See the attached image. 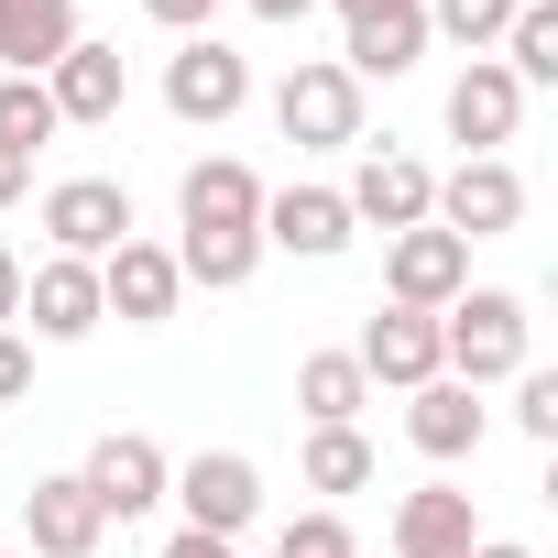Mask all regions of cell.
Returning a JSON list of instances; mask_svg holds the SVG:
<instances>
[{"label":"cell","mask_w":558,"mask_h":558,"mask_svg":"<svg viewBox=\"0 0 558 558\" xmlns=\"http://www.w3.org/2000/svg\"><path fill=\"white\" fill-rule=\"evenodd\" d=\"M427 219H438L449 241H504V230L525 219V175H514L504 154H460V175H438Z\"/></svg>","instance_id":"3957f363"},{"label":"cell","mask_w":558,"mask_h":558,"mask_svg":"<svg viewBox=\"0 0 558 558\" xmlns=\"http://www.w3.org/2000/svg\"><path fill=\"white\" fill-rule=\"evenodd\" d=\"M460 286H471V241H449L438 219H427V230H395V252H384V296H395V307L438 318Z\"/></svg>","instance_id":"9c48e42d"},{"label":"cell","mask_w":558,"mask_h":558,"mask_svg":"<svg viewBox=\"0 0 558 558\" xmlns=\"http://www.w3.org/2000/svg\"><path fill=\"white\" fill-rule=\"evenodd\" d=\"M427 197H438V175H427L416 154H362V175L340 186V208L373 219L384 241H395V230H427Z\"/></svg>","instance_id":"4fadbf2b"},{"label":"cell","mask_w":558,"mask_h":558,"mask_svg":"<svg viewBox=\"0 0 558 558\" xmlns=\"http://www.w3.org/2000/svg\"><path fill=\"white\" fill-rule=\"evenodd\" d=\"M175 296H186V274H175V252L165 241H121L110 263H99V318H132V329H165L175 318Z\"/></svg>","instance_id":"30bf717a"},{"label":"cell","mask_w":558,"mask_h":558,"mask_svg":"<svg viewBox=\"0 0 558 558\" xmlns=\"http://www.w3.org/2000/svg\"><path fill=\"white\" fill-rule=\"evenodd\" d=\"M165 493L186 504V525H197V536H241V525L263 514V471H252L241 449H197Z\"/></svg>","instance_id":"ba28073f"},{"label":"cell","mask_w":558,"mask_h":558,"mask_svg":"<svg viewBox=\"0 0 558 558\" xmlns=\"http://www.w3.org/2000/svg\"><path fill=\"white\" fill-rule=\"evenodd\" d=\"M12 318H23V252L0 241V329H12Z\"/></svg>","instance_id":"f546056e"},{"label":"cell","mask_w":558,"mask_h":558,"mask_svg":"<svg viewBox=\"0 0 558 558\" xmlns=\"http://www.w3.org/2000/svg\"><path fill=\"white\" fill-rule=\"evenodd\" d=\"M23 186H34V165H23V154H0V208H12Z\"/></svg>","instance_id":"d6a6232c"},{"label":"cell","mask_w":558,"mask_h":558,"mask_svg":"<svg viewBox=\"0 0 558 558\" xmlns=\"http://www.w3.org/2000/svg\"><path fill=\"white\" fill-rule=\"evenodd\" d=\"M438 373L449 384H504V373H525V296H504V286H460L449 307H438Z\"/></svg>","instance_id":"7a4b0ae2"},{"label":"cell","mask_w":558,"mask_h":558,"mask_svg":"<svg viewBox=\"0 0 558 558\" xmlns=\"http://www.w3.org/2000/svg\"><path fill=\"white\" fill-rule=\"evenodd\" d=\"M351 208H340V186H274L263 197V241L274 252H296V263H329V252H351Z\"/></svg>","instance_id":"5bb4252c"},{"label":"cell","mask_w":558,"mask_h":558,"mask_svg":"<svg viewBox=\"0 0 558 558\" xmlns=\"http://www.w3.org/2000/svg\"><path fill=\"white\" fill-rule=\"evenodd\" d=\"M143 12H154L165 34H208V12H219V0H143Z\"/></svg>","instance_id":"f1b7e54d"},{"label":"cell","mask_w":558,"mask_h":558,"mask_svg":"<svg viewBox=\"0 0 558 558\" xmlns=\"http://www.w3.org/2000/svg\"><path fill=\"white\" fill-rule=\"evenodd\" d=\"M175 219H186V241H175V274H186V286H208V296L252 286V263H263V175H252L241 154L186 165Z\"/></svg>","instance_id":"6da1fadb"},{"label":"cell","mask_w":558,"mask_h":558,"mask_svg":"<svg viewBox=\"0 0 558 558\" xmlns=\"http://www.w3.org/2000/svg\"><path fill=\"white\" fill-rule=\"evenodd\" d=\"M23 318H34V340H88V329H99V263L45 252V263L23 274Z\"/></svg>","instance_id":"2e32d148"},{"label":"cell","mask_w":558,"mask_h":558,"mask_svg":"<svg viewBox=\"0 0 558 558\" xmlns=\"http://www.w3.org/2000/svg\"><path fill=\"white\" fill-rule=\"evenodd\" d=\"M340 23H351V77H405L427 56V0H340Z\"/></svg>","instance_id":"8fae6325"},{"label":"cell","mask_w":558,"mask_h":558,"mask_svg":"<svg viewBox=\"0 0 558 558\" xmlns=\"http://www.w3.org/2000/svg\"><path fill=\"white\" fill-rule=\"evenodd\" d=\"M514 12H525V0H427V34H449V45H471V56H493Z\"/></svg>","instance_id":"d4e9b609"},{"label":"cell","mask_w":558,"mask_h":558,"mask_svg":"<svg viewBox=\"0 0 558 558\" xmlns=\"http://www.w3.org/2000/svg\"><path fill=\"white\" fill-rule=\"evenodd\" d=\"M45 99H56V121H77V132H99V121H121V99H132V77H121V45H66L56 66H45Z\"/></svg>","instance_id":"7c38bea8"},{"label":"cell","mask_w":558,"mask_h":558,"mask_svg":"<svg viewBox=\"0 0 558 558\" xmlns=\"http://www.w3.org/2000/svg\"><path fill=\"white\" fill-rule=\"evenodd\" d=\"M241 12H263V23H307L318 0H241Z\"/></svg>","instance_id":"1f68e13d"},{"label":"cell","mask_w":558,"mask_h":558,"mask_svg":"<svg viewBox=\"0 0 558 558\" xmlns=\"http://www.w3.org/2000/svg\"><path fill=\"white\" fill-rule=\"evenodd\" d=\"M362 395H373V384H362L351 351H307V362H296V405H307V427H351Z\"/></svg>","instance_id":"7402d4cb"},{"label":"cell","mask_w":558,"mask_h":558,"mask_svg":"<svg viewBox=\"0 0 558 558\" xmlns=\"http://www.w3.org/2000/svg\"><path fill=\"white\" fill-rule=\"evenodd\" d=\"M66 45H77V0H0V56H12V77H45Z\"/></svg>","instance_id":"44dd1931"},{"label":"cell","mask_w":558,"mask_h":558,"mask_svg":"<svg viewBox=\"0 0 558 558\" xmlns=\"http://www.w3.org/2000/svg\"><path fill=\"white\" fill-rule=\"evenodd\" d=\"M274 121H286V143H307V154H329V143H362V77L351 66H296L286 88H274Z\"/></svg>","instance_id":"5b68a950"},{"label":"cell","mask_w":558,"mask_h":558,"mask_svg":"<svg viewBox=\"0 0 558 558\" xmlns=\"http://www.w3.org/2000/svg\"><path fill=\"white\" fill-rule=\"evenodd\" d=\"M165 558H230V536H197L186 525V536H165Z\"/></svg>","instance_id":"4dcf8cb0"},{"label":"cell","mask_w":558,"mask_h":558,"mask_svg":"<svg viewBox=\"0 0 558 558\" xmlns=\"http://www.w3.org/2000/svg\"><path fill=\"white\" fill-rule=\"evenodd\" d=\"M373 482V438L362 427H307V493H362Z\"/></svg>","instance_id":"603a6c76"},{"label":"cell","mask_w":558,"mask_h":558,"mask_svg":"<svg viewBox=\"0 0 558 558\" xmlns=\"http://www.w3.org/2000/svg\"><path fill=\"white\" fill-rule=\"evenodd\" d=\"M77 482H88V504H99L110 525H132V514H154V504H165L175 460H165V449H154L143 427H110V438L88 449V471H77Z\"/></svg>","instance_id":"52a82bcc"},{"label":"cell","mask_w":558,"mask_h":558,"mask_svg":"<svg viewBox=\"0 0 558 558\" xmlns=\"http://www.w3.org/2000/svg\"><path fill=\"white\" fill-rule=\"evenodd\" d=\"M274 558H362V547H351V525L318 504V514H296L286 536H274Z\"/></svg>","instance_id":"484cf974"},{"label":"cell","mask_w":558,"mask_h":558,"mask_svg":"<svg viewBox=\"0 0 558 558\" xmlns=\"http://www.w3.org/2000/svg\"><path fill=\"white\" fill-rule=\"evenodd\" d=\"M471 558H536V547H514V536H482V547H471Z\"/></svg>","instance_id":"836d02e7"},{"label":"cell","mask_w":558,"mask_h":558,"mask_svg":"<svg viewBox=\"0 0 558 558\" xmlns=\"http://www.w3.org/2000/svg\"><path fill=\"white\" fill-rule=\"evenodd\" d=\"M241 99H252V66H241V56H230L219 34H186V45L165 56V110H175V121L219 132V121H230Z\"/></svg>","instance_id":"8992f818"},{"label":"cell","mask_w":558,"mask_h":558,"mask_svg":"<svg viewBox=\"0 0 558 558\" xmlns=\"http://www.w3.org/2000/svg\"><path fill=\"white\" fill-rule=\"evenodd\" d=\"M514 427H525L536 449H558V373H525V384H514Z\"/></svg>","instance_id":"4316f807"},{"label":"cell","mask_w":558,"mask_h":558,"mask_svg":"<svg viewBox=\"0 0 558 558\" xmlns=\"http://www.w3.org/2000/svg\"><path fill=\"white\" fill-rule=\"evenodd\" d=\"M362 384H395V395H416V384H438V318H416V307H373V329H362Z\"/></svg>","instance_id":"9a60e30c"},{"label":"cell","mask_w":558,"mask_h":558,"mask_svg":"<svg viewBox=\"0 0 558 558\" xmlns=\"http://www.w3.org/2000/svg\"><path fill=\"white\" fill-rule=\"evenodd\" d=\"M45 241H56L66 263H110V252L132 241V186H121V175H66V186H45Z\"/></svg>","instance_id":"277c9868"},{"label":"cell","mask_w":558,"mask_h":558,"mask_svg":"<svg viewBox=\"0 0 558 558\" xmlns=\"http://www.w3.org/2000/svg\"><path fill=\"white\" fill-rule=\"evenodd\" d=\"M471 547H482L471 493L427 482V493H405V504H395V558H471Z\"/></svg>","instance_id":"ffe728a7"},{"label":"cell","mask_w":558,"mask_h":558,"mask_svg":"<svg viewBox=\"0 0 558 558\" xmlns=\"http://www.w3.org/2000/svg\"><path fill=\"white\" fill-rule=\"evenodd\" d=\"M66 121H56V99H45V77H0V154H23L34 165V143H56Z\"/></svg>","instance_id":"cb8c5ba5"},{"label":"cell","mask_w":558,"mask_h":558,"mask_svg":"<svg viewBox=\"0 0 558 558\" xmlns=\"http://www.w3.org/2000/svg\"><path fill=\"white\" fill-rule=\"evenodd\" d=\"M482 427H493V416H482V395H471V384H449V373L405 395V438H416L427 460H471V449H482Z\"/></svg>","instance_id":"d6986e66"},{"label":"cell","mask_w":558,"mask_h":558,"mask_svg":"<svg viewBox=\"0 0 558 558\" xmlns=\"http://www.w3.org/2000/svg\"><path fill=\"white\" fill-rule=\"evenodd\" d=\"M514 121H525V88H514L493 56H471V66L449 77V132H460L471 154H504V143H514Z\"/></svg>","instance_id":"e0dca14e"},{"label":"cell","mask_w":558,"mask_h":558,"mask_svg":"<svg viewBox=\"0 0 558 558\" xmlns=\"http://www.w3.org/2000/svg\"><path fill=\"white\" fill-rule=\"evenodd\" d=\"M23 525H34V558H88V547L110 536V514L88 504L77 471H45V482L23 493Z\"/></svg>","instance_id":"ac0fdd59"},{"label":"cell","mask_w":558,"mask_h":558,"mask_svg":"<svg viewBox=\"0 0 558 558\" xmlns=\"http://www.w3.org/2000/svg\"><path fill=\"white\" fill-rule=\"evenodd\" d=\"M23 395H34V351L0 329V405H23Z\"/></svg>","instance_id":"83f0119b"}]
</instances>
